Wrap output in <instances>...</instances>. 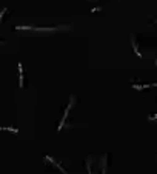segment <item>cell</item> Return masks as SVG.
<instances>
[{
	"mask_svg": "<svg viewBox=\"0 0 157 174\" xmlns=\"http://www.w3.org/2000/svg\"><path fill=\"white\" fill-rule=\"evenodd\" d=\"M73 103H74V97H71V102H69V105L66 106V109H65V113H63V117H62V120H60V123H59V131L62 129V126L65 125V120H66V117H68V114H69V109H71V106H73Z\"/></svg>",
	"mask_w": 157,
	"mask_h": 174,
	"instance_id": "obj_1",
	"label": "cell"
},
{
	"mask_svg": "<svg viewBox=\"0 0 157 174\" xmlns=\"http://www.w3.org/2000/svg\"><path fill=\"white\" fill-rule=\"evenodd\" d=\"M45 162H46V163H51V165H54L57 169H60V171H62V174H68V172L65 171V168H63L62 165H59V163H57L54 159H51V157H48V156H46V157H45Z\"/></svg>",
	"mask_w": 157,
	"mask_h": 174,
	"instance_id": "obj_2",
	"label": "cell"
},
{
	"mask_svg": "<svg viewBox=\"0 0 157 174\" xmlns=\"http://www.w3.org/2000/svg\"><path fill=\"white\" fill-rule=\"evenodd\" d=\"M19 77H20V88H23V66L19 63Z\"/></svg>",
	"mask_w": 157,
	"mask_h": 174,
	"instance_id": "obj_3",
	"label": "cell"
},
{
	"mask_svg": "<svg viewBox=\"0 0 157 174\" xmlns=\"http://www.w3.org/2000/svg\"><path fill=\"white\" fill-rule=\"evenodd\" d=\"M151 86H152V85H135V83L132 85V88H134V89H137V91L145 89V88H151Z\"/></svg>",
	"mask_w": 157,
	"mask_h": 174,
	"instance_id": "obj_4",
	"label": "cell"
},
{
	"mask_svg": "<svg viewBox=\"0 0 157 174\" xmlns=\"http://www.w3.org/2000/svg\"><path fill=\"white\" fill-rule=\"evenodd\" d=\"M132 49H134V53H135V56L142 59V54H140V51L137 49V45H135V42H134V40H132Z\"/></svg>",
	"mask_w": 157,
	"mask_h": 174,
	"instance_id": "obj_5",
	"label": "cell"
},
{
	"mask_svg": "<svg viewBox=\"0 0 157 174\" xmlns=\"http://www.w3.org/2000/svg\"><path fill=\"white\" fill-rule=\"evenodd\" d=\"M2 129H3V131H13V132H19V129H17V128H8V126H3Z\"/></svg>",
	"mask_w": 157,
	"mask_h": 174,
	"instance_id": "obj_6",
	"label": "cell"
},
{
	"mask_svg": "<svg viewBox=\"0 0 157 174\" xmlns=\"http://www.w3.org/2000/svg\"><path fill=\"white\" fill-rule=\"evenodd\" d=\"M17 30H34V31H37V28H33V26H16Z\"/></svg>",
	"mask_w": 157,
	"mask_h": 174,
	"instance_id": "obj_7",
	"label": "cell"
},
{
	"mask_svg": "<svg viewBox=\"0 0 157 174\" xmlns=\"http://www.w3.org/2000/svg\"><path fill=\"white\" fill-rule=\"evenodd\" d=\"M86 168H88V174H92V171H91V165H89V162L86 163Z\"/></svg>",
	"mask_w": 157,
	"mask_h": 174,
	"instance_id": "obj_8",
	"label": "cell"
},
{
	"mask_svg": "<svg viewBox=\"0 0 157 174\" xmlns=\"http://www.w3.org/2000/svg\"><path fill=\"white\" fill-rule=\"evenodd\" d=\"M155 65H157V60H155Z\"/></svg>",
	"mask_w": 157,
	"mask_h": 174,
	"instance_id": "obj_9",
	"label": "cell"
}]
</instances>
